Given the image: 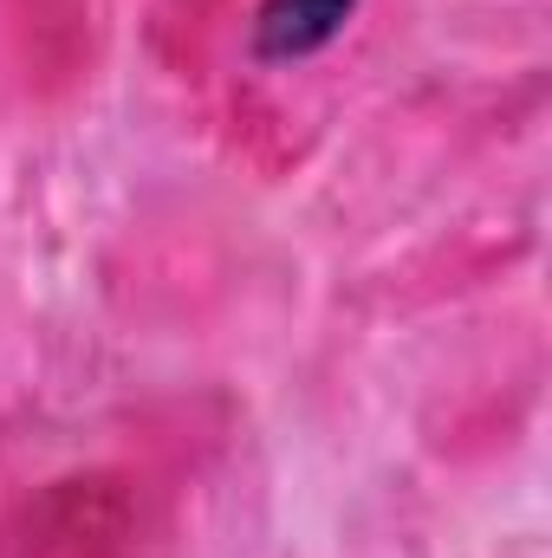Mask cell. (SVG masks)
I'll list each match as a JSON object with an SVG mask.
<instances>
[{
	"label": "cell",
	"instance_id": "obj_1",
	"mask_svg": "<svg viewBox=\"0 0 552 558\" xmlns=\"http://www.w3.org/2000/svg\"><path fill=\"white\" fill-rule=\"evenodd\" d=\"M351 13H358V0H261V13H254V59L261 65L312 59V52H325L345 33Z\"/></svg>",
	"mask_w": 552,
	"mask_h": 558
}]
</instances>
